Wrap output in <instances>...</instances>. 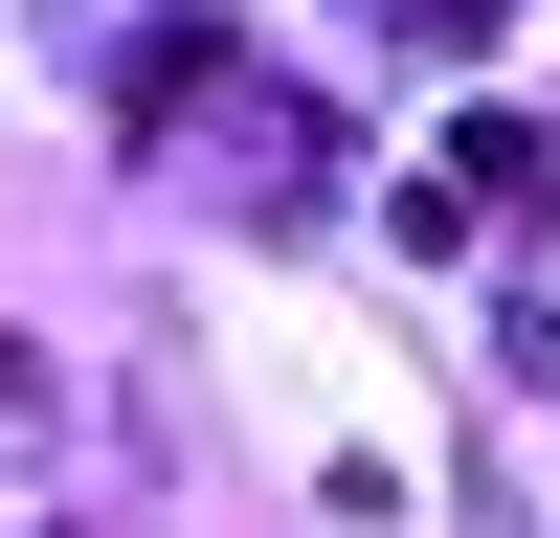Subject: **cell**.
I'll list each match as a JSON object with an SVG mask.
<instances>
[{
	"label": "cell",
	"mask_w": 560,
	"mask_h": 538,
	"mask_svg": "<svg viewBox=\"0 0 560 538\" xmlns=\"http://www.w3.org/2000/svg\"><path fill=\"white\" fill-rule=\"evenodd\" d=\"M516 179H538V134H516V113H471V134H448V179H427L404 224H427V247H471V224L516 202Z\"/></svg>",
	"instance_id": "cell-1"
},
{
	"label": "cell",
	"mask_w": 560,
	"mask_h": 538,
	"mask_svg": "<svg viewBox=\"0 0 560 538\" xmlns=\"http://www.w3.org/2000/svg\"><path fill=\"white\" fill-rule=\"evenodd\" d=\"M382 23H404V45H493L516 0H382Z\"/></svg>",
	"instance_id": "cell-2"
}]
</instances>
